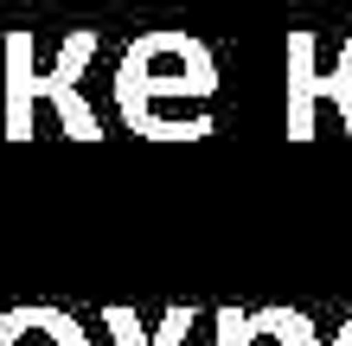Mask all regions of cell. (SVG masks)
<instances>
[{"label":"cell","mask_w":352,"mask_h":346,"mask_svg":"<svg viewBox=\"0 0 352 346\" xmlns=\"http://www.w3.org/2000/svg\"><path fill=\"white\" fill-rule=\"evenodd\" d=\"M218 96V65L192 32H141L122 52L116 109L141 141H205Z\"/></svg>","instance_id":"cell-1"},{"label":"cell","mask_w":352,"mask_h":346,"mask_svg":"<svg viewBox=\"0 0 352 346\" xmlns=\"http://www.w3.org/2000/svg\"><path fill=\"white\" fill-rule=\"evenodd\" d=\"M333 103L352 135V39L340 45V65L320 71L314 32H288V141H314V109Z\"/></svg>","instance_id":"cell-2"},{"label":"cell","mask_w":352,"mask_h":346,"mask_svg":"<svg viewBox=\"0 0 352 346\" xmlns=\"http://www.w3.org/2000/svg\"><path fill=\"white\" fill-rule=\"evenodd\" d=\"M90 52H96V32H71V39H65V52H58V71H52V77H38V71H32V103H38V96H52L58 116H65V135H77V141H102L96 109L84 103V90H77V77H84Z\"/></svg>","instance_id":"cell-3"},{"label":"cell","mask_w":352,"mask_h":346,"mask_svg":"<svg viewBox=\"0 0 352 346\" xmlns=\"http://www.w3.org/2000/svg\"><path fill=\"white\" fill-rule=\"evenodd\" d=\"M218 346H327L301 308H218Z\"/></svg>","instance_id":"cell-4"},{"label":"cell","mask_w":352,"mask_h":346,"mask_svg":"<svg viewBox=\"0 0 352 346\" xmlns=\"http://www.w3.org/2000/svg\"><path fill=\"white\" fill-rule=\"evenodd\" d=\"M0 346H90L84 321L52 308V301H26V308L0 314Z\"/></svg>","instance_id":"cell-5"},{"label":"cell","mask_w":352,"mask_h":346,"mask_svg":"<svg viewBox=\"0 0 352 346\" xmlns=\"http://www.w3.org/2000/svg\"><path fill=\"white\" fill-rule=\"evenodd\" d=\"M7 141H32V32H7Z\"/></svg>","instance_id":"cell-6"},{"label":"cell","mask_w":352,"mask_h":346,"mask_svg":"<svg viewBox=\"0 0 352 346\" xmlns=\"http://www.w3.org/2000/svg\"><path fill=\"white\" fill-rule=\"evenodd\" d=\"M102 327L116 334V346H179L186 334H192V308H167L160 334H141V321L129 308H102Z\"/></svg>","instance_id":"cell-7"},{"label":"cell","mask_w":352,"mask_h":346,"mask_svg":"<svg viewBox=\"0 0 352 346\" xmlns=\"http://www.w3.org/2000/svg\"><path fill=\"white\" fill-rule=\"evenodd\" d=\"M327 346H352V314L340 321V334H333V340H327Z\"/></svg>","instance_id":"cell-8"}]
</instances>
